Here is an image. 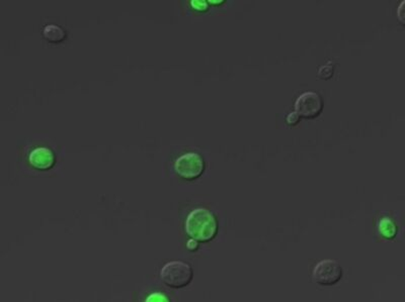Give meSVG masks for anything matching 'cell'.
I'll list each match as a JSON object with an SVG mask.
<instances>
[{
    "label": "cell",
    "mask_w": 405,
    "mask_h": 302,
    "mask_svg": "<svg viewBox=\"0 0 405 302\" xmlns=\"http://www.w3.org/2000/svg\"><path fill=\"white\" fill-rule=\"evenodd\" d=\"M191 6L193 10H197V12H204L208 10L209 3L205 0H191Z\"/></svg>",
    "instance_id": "cell-9"
},
{
    "label": "cell",
    "mask_w": 405,
    "mask_h": 302,
    "mask_svg": "<svg viewBox=\"0 0 405 302\" xmlns=\"http://www.w3.org/2000/svg\"><path fill=\"white\" fill-rule=\"evenodd\" d=\"M43 35L46 40L52 42V43H60L65 39V32L60 26H55V24L47 26L44 28Z\"/></svg>",
    "instance_id": "cell-7"
},
{
    "label": "cell",
    "mask_w": 405,
    "mask_h": 302,
    "mask_svg": "<svg viewBox=\"0 0 405 302\" xmlns=\"http://www.w3.org/2000/svg\"><path fill=\"white\" fill-rule=\"evenodd\" d=\"M198 246H199L198 245V241L193 239L189 240L188 243H186V246L190 251L197 250Z\"/></svg>",
    "instance_id": "cell-14"
},
{
    "label": "cell",
    "mask_w": 405,
    "mask_h": 302,
    "mask_svg": "<svg viewBox=\"0 0 405 302\" xmlns=\"http://www.w3.org/2000/svg\"><path fill=\"white\" fill-rule=\"evenodd\" d=\"M333 67L331 64L322 66V67L319 69V72H318V75H319L320 78L322 79H329L333 76Z\"/></svg>",
    "instance_id": "cell-11"
},
{
    "label": "cell",
    "mask_w": 405,
    "mask_h": 302,
    "mask_svg": "<svg viewBox=\"0 0 405 302\" xmlns=\"http://www.w3.org/2000/svg\"><path fill=\"white\" fill-rule=\"evenodd\" d=\"M184 230L191 239L207 243L217 235L218 221L214 213L207 208H196L186 217Z\"/></svg>",
    "instance_id": "cell-1"
},
{
    "label": "cell",
    "mask_w": 405,
    "mask_h": 302,
    "mask_svg": "<svg viewBox=\"0 0 405 302\" xmlns=\"http://www.w3.org/2000/svg\"><path fill=\"white\" fill-rule=\"evenodd\" d=\"M378 230L385 239H393L397 234V226L390 219H383L378 224Z\"/></svg>",
    "instance_id": "cell-8"
},
{
    "label": "cell",
    "mask_w": 405,
    "mask_h": 302,
    "mask_svg": "<svg viewBox=\"0 0 405 302\" xmlns=\"http://www.w3.org/2000/svg\"><path fill=\"white\" fill-rule=\"evenodd\" d=\"M324 110V101L318 93L313 91L302 93L295 102V112L306 119L317 117Z\"/></svg>",
    "instance_id": "cell-5"
},
{
    "label": "cell",
    "mask_w": 405,
    "mask_h": 302,
    "mask_svg": "<svg viewBox=\"0 0 405 302\" xmlns=\"http://www.w3.org/2000/svg\"><path fill=\"white\" fill-rule=\"evenodd\" d=\"M55 154L51 149L38 146L29 155V163L37 170H49L54 166Z\"/></svg>",
    "instance_id": "cell-6"
},
{
    "label": "cell",
    "mask_w": 405,
    "mask_h": 302,
    "mask_svg": "<svg viewBox=\"0 0 405 302\" xmlns=\"http://www.w3.org/2000/svg\"><path fill=\"white\" fill-rule=\"evenodd\" d=\"M396 15H397L398 22H399L402 26H405V0H402V1L400 2Z\"/></svg>",
    "instance_id": "cell-12"
},
{
    "label": "cell",
    "mask_w": 405,
    "mask_h": 302,
    "mask_svg": "<svg viewBox=\"0 0 405 302\" xmlns=\"http://www.w3.org/2000/svg\"><path fill=\"white\" fill-rule=\"evenodd\" d=\"M160 277L164 284L173 288L186 287L193 277V268L182 261H171L160 271Z\"/></svg>",
    "instance_id": "cell-2"
},
{
    "label": "cell",
    "mask_w": 405,
    "mask_h": 302,
    "mask_svg": "<svg viewBox=\"0 0 405 302\" xmlns=\"http://www.w3.org/2000/svg\"><path fill=\"white\" fill-rule=\"evenodd\" d=\"M145 302H170L164 293L155 292L147 297Z\"/></svg>",
    "instance_id": "cell-10"
},
{
    "label": "cell",
    "mask_w": 405,
    "mask_h": 302,
    "mask_svg": "<svg viewBox=\"0 0 405 302\" xmlns=\"http://www.w3.org/2000/svg\"><path fill=\"white\" fill-rule=\"evenodd\" d=\"M205 170V162L198 153H186L175 161V171L184 179L199 178Z\"/></svg>",
    "instance_id": "cell-4"
},
{
    "label": "cell",
    "mask_w": 405,
    "mask_h": 302,
    "mask_svg": "<svg viewBox=\"0 0 405 302\" xmlns=\"http://www.w3.org/2000/svg\"><path fill=\"white\" fill-rule=\"evenodd\" d=\"M299 121L300 115H298V113L296 112H290L288 115H287L286 121L289 126H296V124L299 123Z\"/></svg>",
    "instance_id": "cell-13"
},
{
    "label": "cell",
    "mask_w": 405,
    "mask_h": 302,
    "mask_svg": "<svg viewBox=\"0 0 405 302\" xmlns=\"http://www.w3.org/2000/svg\"><path fill=\"white\" fill-rule=\"evenodd\" d=\"M342 276H344V270L335 260H322L318 262L313 269V280L321 286L335 285L342 280Z\"/></svg>",
    "instance_id": "cell-3"
}]
</instances>
